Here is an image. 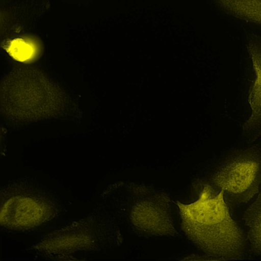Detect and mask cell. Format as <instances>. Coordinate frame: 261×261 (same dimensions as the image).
<instances>
[{
	"instance_id": "6da1fadb",
	"label": "cell",
	"mask_w": 261,
	"mask_h": 261,
	"mask_svg": "<svg viewBox=\"0 0 261 261\" xmlns=\"http://www.w3.org/2000/svg\"><path fill=\"white\" fill-rule=\"evenodd\" d=\"M176 204L182 230L207 256L223 260L247 257V241L232 219L222 191L205 184L195 201Z\"/></svg>"
},
{
	"instance_id": "7a4b0ae2",
	"label": "cell",
	"mask_w": 261,
	"mask_h": 261,
	"mask_svg": "<svg viewBox=\"0 0 261 261\" xmlns=\"http://www.w3.org/2000/svg\"><path fill=\"white\" fill-rule=\"evenodd\" d=\"M61 211L54 195L31 181L18 180L1 190V226L6 231L34 230L56 219Z\"/></svg>"
},
{
	"instance_id": "3957f363",
	"label": "cell",
	"mask_w": 261,
	"mask_h": 261,
	"mask_svg": "<svg viewBox=\"0 0 261 261\" xmlns=\"http://www.w3.org/2000/svg\"><path fill=\"white\" fill-rule=\"evenodd\" d=\"M117 233L109 220L94 213L50 232L30 247L29 251L54 258L99 251L118 241Z\"/></svg>"
},
{
	"instance_id": "277c9868",
	"label": "cell",
	"mask_w": 261,
	"mask_h": 261,
	"mask_svg": "<svg viewBox=\"0 0 261 261\" xmlns=\"http://www.w3.org/2000/svg\"><path fill=\"white\" fill-rule=\"evenodd\" d=\"M210 184L223 192L228 205L249 201L261 189V146L231 151L213 171Z\"/></svg>"
},
{
	"instance_id": "5b68a950",
	"label": "cell",
	"mask_w": 261,
	"mask_h": 261,
	"mask_svg": "<svg viewBox=\"0 0 261 261\" xmlns=\"http://www.w3.org/2000/svg\"><path fill=\"white\" fill-rule=\"evenodd\" d=\"M129 205L128 220L133 228L144 234L169 236L175 232L169 201L160 193L140 189Z\"/></svg>"
},
{
	"instance_id": "8992f818",
	"label": "cell",
	"mask_w": 261,
	"mask_h": 261,
	"mask_svg": "<svg viewBox=\"0 0 261 261\" xmlns=\"http://www.w3.org/2000/svg\"><path fill=\"white\" fill-rule=\"evenodd\" d=\"M247 50L254 73V80L248 93L250 114L243 124L242 137L251 143L261 138V34L252 33L247 37Z\"/></svg>"
},
{
	"instance_id": "52a82bcc",
	"label": "cell",
	"mask_w": 261,
	"mask_h": 261,
	"mask_svg": "<svg viewBox=\"0 0 261 261\" xmlns=\"http://www.w3.org/2000/svg\"><path fill=\"white\" fill-rule=\"evenodd\" d=\"M215 2L228 16L261 27V0H215Z\"/></svg>"
},
{
	"instance_id": "ba28073f",
	"label": "cell",
	"mask_w": 261,
	"mask_h": 261,
	"mask_svg": "<svg viewBox=\"0 0 261 261\" xmlns=\"http://www.w3.org/2000/svg\"><path fill=\"white\" fill-rule=\"evenodd\" d=\"M243 220L247 229L249 251L253 255L258 256L261 254V189L245 211Z\"/></svg>"
},
{
	"instance_id": "9c48e42d",
	"label": "cell",
	"mask_w": 261,
	"mask_h": 261,
	"mask_svg": "<svg viewBox=\"0 0 261 261\" xmlns=\"http://www.w3.org/2000/svg\"><path fill=\"white\" fill-rule=\"evenodd\" d=\"M2 45L11 58L23 63L36 60L41 51L40 41L33 37L22 36L8 39Z\"/></svg>"
}]
</instances>
